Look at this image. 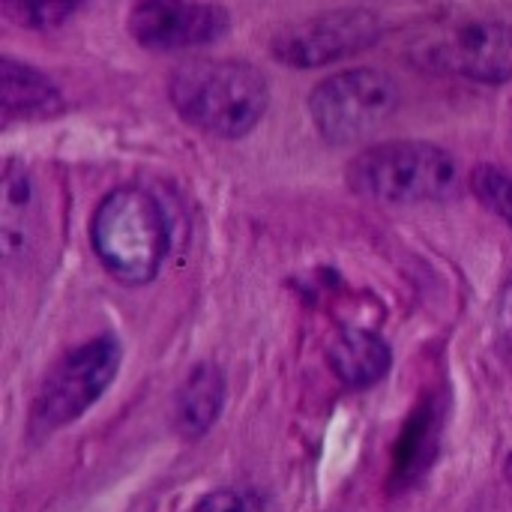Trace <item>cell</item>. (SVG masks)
Returning a JSON list of instances; mask_svg holds the SVG:
<instances>
[{
    "instance_id": "277c9868",
    "label": "cell",
    "mask_w": 512,
    "mask_h": 512,
    "mask_svg": "<svg viewBox=\"0 0 512 512\" xmlns=\"http://www.w3.org/2000/svg\"><path fill=\"white\" fill-rule=\"evenodd\" d=\"M120 357L123 351L114 336L90 339L63 354L36 393L30 411L33 435H51L87 414L117 378Z\"/></svg>"
},
{
    "instance_id": "e0dca14e",
    "label": "cell",
    "mask_w": 512,
    "mask_h": 512,
    "mask_svg": "<svg viewBox=\"0 0 512 512\" xmlns=\"http://www.w3.org/2000/svg\"><path fill=\"white\" fill-rule=\"evenodd\" d=\"M498 348H501V357L507 360V366L512 369V273L501 291V300H498Z\"/></svg>"
},
{
    "instance_id": "52a82bcc",
    "label": "cell",
    "mask_w": 512,
    "mask_h": 512,
    "mask_svg": "<svg viewBox=\"0 0 512 512\" xmlns=\"http://www.w3.org/2000/svg\"><path fill=\"white\" fill-rule=\"evenodd\" d=\"M381 36V18L372 9H333L303 18L273 36L276 60L312 69L366 51Z\"/></svg>"
},
{
    "instance_id": "9c48e42d",
    "label": "cell",
    "mask_w": 512,
    "mask_h": 512,
    "mask_svg": "<svg viewBox=\"0 0 512 512\" xmlns=\"http://www.w3.org/2000/svg\"><path fill=\"white\" fill-rule=\"evenodd\" d=\"M330 366L333 372L342 378V384L354 387V390H366L372 384H378L393 363V354L387 348V342L369 330H342L333 342H330Z\"/></svg>"
},
{
    "instance_id": "8fae6325",
    "label": "cell",
    "mask_w": 512,
    "mask_h": 512,
    "mask_svg": "<svg viewBox=\"0 0 512 512\" xmlns=\"http://www.w3.org/2000/svg\"><path fill=\"white\" fill-rule=\"evenodd\" d=\"M0 102L6 120H36L60 111L57 87L36 69L3 57L0 63Z\"/></svg>"
},
{
    "instance_id": "5b68a950",
    "label": "cell",
    "mask_w": 512,
    "mask_h": 512,
    "mask_svg": "<svg viewBox=\"0 0 512 512\" xmlns=\"http://www.w3.org/2000/svg\"><path fill=\"white\" fill-rule=\"evenodd\" d=\"M399 105V87L378 69H348L324 78L309 96V114L330 144H357L381 129Z\"/></svg>"
},
{
    "instance_id": "ac0fdd59",
    "label": "cell",
    "mask_w": 512,
    "mask_h": 512,
    "mask_svg": "<svg viewBox=\"0 0 512 512\" xmlns=\"http://www.w3.org/2000/svg\"><path fill=\"white\" fill-rule=\"evenodd\" d=\"M507 483H510V489H512V456H510V462H507Z\"/></svg>"
},
{
    "instance_id": "8992f818",
    "label": "cell",
    "mask_w": 512,
    "mask_h": 512,
    "mask_svg": "<svg viewBox=\"0 0 512 512\" xmlns=\"http://www.w3.org/2000/svg\"><path fill=\"white\" fill-rule=\"evenodd\" d=\"M417 60L480 84H504L512 78V27L495 18L438 24L417 42Z\"/></svg>"
},
{
    "instance_id": "ba28073f",
    "label": "cell",
    "mask_w": 512,
    "mask_h": 512,
    "mask_svg": "<svg viewBox=\"0 0 512 512\" xmlns=\"http://www.w3.org/2000/svg\"><path fill=\"white\" fill-rule=\"evenodd\" d=\"M228 30V15L201 0H135L129 33L153 51H189L216 42Z\"/></svg>"
},
{
    "instance_id": "9a60e30c",
    "label": "cell",
    "mask_w": 512,
    "mask_h": 512,
    "mask_svg": "<svg viewBox=\"0 0 512 512\" xmlns=\"http://www.w3.org/2000/svg\"><path fill=\"white\" fill-rule=\"evenodd\" d=\"M474 189L477 195L486 201L489 210H495L501 219H507L512 225V174L510 171H501V168H480L474 174Z\"/></svg>"
},
{
    "instance_id": "4fadbf2b",
    "label": "cell",
    "mask_w": 512,
    "mask_h": 512,
    "mask_svg": "<svg viewBox=\"0 0 512 512\" xmlns=\"http://www.w3.org/2000/svg\"><path fill=\"white\" fill-rule=\"evenodd\" d=\"M30 177L18 165H6L3 177V246L6 255L24 249V222L30 213Z\"/></svg>"
},
{
    "instance_id": "7a4b0ae2",
    "label": "cell",
    "mask_w": 512,
    "mask_h": 512,
    "mask_svg": "<svg viewBox=\"0 0 512 512\" xmlns=\"http://www.w3.org/2000/svg\"><path fill=\"white\" fill-rule=\"evenodd\" d=\"M93 249L123 285L150 282L168 255V222L159 201L135 186L105 195L93 216Z\"/></svg>"
},
{
    "instance_id": "30bf717a",
    "label": "cell",
    "mask_w": 512,
    "mask_h": 512,
    "mask_svg": "<svg viewBox=\"0 0 512 512\" xmlns=\"http://www.w3.org/2000/svg\"><path fill=\"white\" fill-rule=\"evenodd\" d=\"M225 405V378L216 366L201 363L189 372L174 399V429L195 441L210 432Z\"/></svg>"
},
{
    "instance_id": "7c38bea8",
    "label": "cell",
    "mask_w": 512,
    "mask_h": 512,
    "mask_svg": "<svg viewBox=\"0 0 512 512\" xmlns=\"http://www.w3.org/2000/svg\"><path fill=\"white\" fill-rule=\"evenodd\" d=\"M435 441H438V414L435 408H420L414 420L405 426V435L396 450V480L402 486H411L417 477L426 474V468L435 459Z\"/></svg>"
},
{
    "instance_id": "5bb4252c",
    "label": "cell",
    "mask_w": 512,
    "mask_h": 512,
    "mask_svg": "<svg viewBox=\"0 0 512 512\" xmlns=\"http://www.w3.org/2000/svg\"><path fill=\"white\" fill-rule=\"evenodd\" d=\"M81 0H6L9 12L27 27H57L63 24Z\"/></svg>"
},
{
    "instance_id": "6da1fadb",
    "label": "cell",
    "mask_w": 512,
    "mask_h": 512,
    "mask_svg": "<svg viewBox=\"0 0 512 512\" xmlns=\"http://www.w3.org/2000/svg\"><path fill=\"white\" fill-rule=\"evenodd\" d=\"M171 102L195 129L240 138L258 126L270 90L264 75L240 60H192L171 78Z\"/></svg>"
},
{
    "instance_id": "3957f363",
    "label": "cell",
    "mask_w": 512,
    "mask_h": 512,
    "mask_svg": "<svg viewBox=\"0 0 512 512\" xmlns=\"http://www.w3.org/2000/svg\"><path fill=\"white\" fill-rule=\"evenodd\" d=\"M348 183L378 204H429L459 192V165L444 147L390 141L360 153L348 165Z\"/></svg>"
},
{
    "instance_id": "2e32d148",
    "label": "cell",
    "mask_w": 512,
    "mask_h": 512,
    "mask_svg": "<svg viewBox=\"0 0 512 512\" xmlns=\"http://www.w3.org/2000/svg\"><path fill=\"white\" fill-rule=\"evenodd\" d=\"M192 512H264V504L249 489H216L204 495Z\"/></svg>"
}]
</instances>
